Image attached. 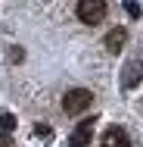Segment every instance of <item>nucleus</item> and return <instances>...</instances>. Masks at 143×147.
Listing matches in <instances>:
<instances>
[{
  "label": "nucleus",
  "mask_w": 143,
  "mask_h": 147,
  "mask_svg": "<svg viewBox=\"0 0 143 147\" xmlns=\"http://www.w3.org/2000/svg\"><path fill=\"white\" fill-rule=\"evenodd\" d=\"M106 0H78V19L84 25H100L106 19Z\"/></svg>",
  "instance_id": "obj_1"
},
{
  "label": "nucleus",
  "mask_w": 143,
  "mask_h": 147,
  "mask_svg": "<svg viewBox=\"0 0 143 147\" xmlns=\"http://www.w3.org/2000/svg\"><path fill=\"white\" fill-rule=\"evenodd\" d=\"M103 147H131V138H128V131L124 128H106V135H103Z\"/></svg>",
  "instance_id": "obj_4"
},
{
  "label": "nucleus",
  "mask_w": 143,
  "mask_h": 147,
  "mask_svg": "<svg viewBox=\"0 0 143 147\" xmlns=\"http://www.w3.org/2000/svg\"><path fill=\"white\" fill-rule=\"evenodd\" d=\"M137 69H140L137 63H131V66H128V75H124V85H128V88L134 85V78H137Z\"/></svg>",
  "instance_id": "obj_7"
},
{
  "label": "nucleus",
  "mask_w": 143,
  "mask_h": 147,
  "mask_svg": "<svg viewBox=\"0 0 143 147\" xmlns=\"http://www.w3.org/2000/svg\"><path fill=\"white\" fill-rule=\"evenodd\" d=\"M90 100H93V94L87 88H75V91H69L62 97V110H65V116H81L90 107Z\"/></svg>",
  "instance_id": "obj_2"
},
{
  "label": "nucleus",
  "mask_w": 143,
  "mask_h": 147,
  "mask_svg": "<svg viewBox=\"0 0 143 147\" xmlns=\"http://www.w3.org/2000/svg\"><path fill=\"white\" fill-rule=\"evenodd\" d=\"M0 147H13V138H9V135H6V131H3V135H0Z\"/></svg>",
  "instance_id": "obj_9"
},
{
  "label": "nucleus",
  "mask_w": 143,
  "mask_h": 147,
  "mask_svg": "<svg viewBox=\"0 0 143 147\" xmlns=\"http://www.w3.org/2000/svg\"><path fill=\"white\" fill-rule=\"evenodd\" d=\"M0 128H3V131H13V128H16V116L3 113V116H0Z\"/></svg>",
  "instance_id": "obj_6"
},
{
  "label": "nucleus",
  "mask_w": 143,
  "mask_h": 147,
  "mask_svg": "<svg viewBox=\"0 0 143 147\" xmlns=\"http://www.w3.org/2000/svg\"><path fill=\"white\" fill-rule=\"evenodd\" d=\"M124 9H128V16H140V6L131 0V3H124Z\"/></svg>",
  "instance_id": "obj_8"
},
{
  "label": "nucleus",
  "mask_w": 143,
  "mask_h": 147,
  "mask_svg": "<svg viewBox=\"0 0 143 147\" xmlns=\"http://www.w3.org/2000/svg\"><path fill=\"white\" fill-rule=\"evenodd\" d=\"M90 138H93V122H78V128L69 138V147H90Z\"/></svg>",
  "instance_id": "obj_3"
},
{
  "label": "nucleus",
  "mask_w": 143,
  "mask_h": 147,
  "mask_svg": "<svg viewBox=\"0 0 143 147\" xmlns=\"http://www.w3.org/2000/svg\"><path fill=\"white\" fill-rule=\"evenodd\" d=\"M124 41H128V31L124 28H112L106 34V50H109V53H118V50L124 47Z\"/></svg>",
  "instance_id": "obj_5"
}]
</instances>
